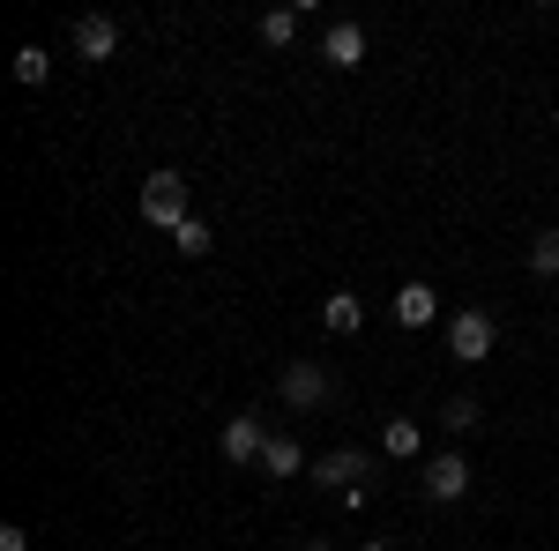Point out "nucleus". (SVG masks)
Masks as SVG:
<instances>
[{
	"label": "nucleus",
	"instance_id": "1",
	"mask_svg": "<svg viewBox=\"0 0 559 551\" xmlns=\"http://www.w3.org/2000/svg\"><path fill=\"white\" fill-rule=\"evenodd\" d=\"M142 216L173 239L179 224L194 216V209H187V179H179V171H150V179H142Z\"/></svg>",
	"mask_w": 559,
	"mask_h": 551
},
{
	"label": "nucleus",
	"instance_id": "2",
	"mask_svg": "<svg viewBox=\"0 0 559 551\" xmlns=\"http://www.w3.org/2000/svg\"><path fill=\"white\" fill-rule=\"evenodd\" d=\"M492 336H500V328H492V313H477V306H463V313L448 321V350H455L463 366H485V358H492Z\"/></svg>",
	"mask_w": 559,
	"mask_h": 551
},
{
	"label": "nucleus",
	"instance_id": "3",
	"mask_svg": "<svg viewBox=\"0 0 559 551\" xmlns=\"http://www.w3.org/2000/svg\"><path fill=\"white\" fill-rule=\"evenodd\" d=\"M366 477H373V455L366 447H336V455L313 463V484H329V492H366Z\"/></svg>",
	"mask_w": 559,
	"mask_h": 551
},
{
	"label": "nucleus",
	"instance_id": "4",
	"mask_svg": "<svg viewBox=\"0 0 559 551\" xmlns=\"http://www.w3.org/2000/svg\"><path fill=\"white\" fill-rule=\"evenodd\" d=\"M329 395H336V387H329V373H321L313 358H292V366H284V403H292V410H321Z\"/></svg>",
	"mask_w": 559,
	"mask_h": 551
},
{
	"label": "nucleus",
	"instance_id": "5",
	"mask_svg": "<svg viewBox=\"0 0 559 551\" xmlns=\"http://www.w3.org/2000/svg\"><path fill=\"white\" fill-rule=\"evenodd\" d=\"M269 455V424L254 410H239V418H224V463H261Z\"/></svg>",
	"mask_w": 559,
	"mask_h": 551
},
{
	"label": "nucleus",
	"instance_id": "6",
	"mask_svg": "<svg viewBox=\"0 0 559 551\" xmlns=\"http://www.w3.org/2000/svg\"><path fill=\"white\" fill-rule=\"evenodd\" d=\"M388 313H395V328H432L440 321V291L432 284H403V291L388 298Z\"/></svg>",
	"mask_w": 559,
	"mask_h": 551
},
{
	"label": "nucleus",
	"instance_id": "7",
	"mask_svg": "<svg viewBox=\"0 0 559 551\" xmlns=\"http://www.w3.org/2000/svg\"><path fill=\"white\" fill-rule=\"evenodd\" d=\"M463 492H471V463H463V455H426V500L448 507V500H463Z\"/></svg>",
	"mask_w": 559,
	"mask_h": 551
},
{
	"label": "nucleus",
	"instance_id": "8",
	"mask_svg": "<svg viewBox=\"0 0 559 551\" xmlns=\"http://www.w3.org/2000/svg\"><path fill=\"white\" fill-rule=\"evenodd\" d=\"M75 52H83V60H112V52H120V23H112V15H83V23H75Z\"/></svg>",
	"mask_w": 559,
	"mask_h": 551
},
{
	"label": "nucleus",
	"instance_id": "9",
	"mask_svg": "<svg viewBox=\"0 0 559 551\" xmlns=\"http://www.w3.org/2000/svg\"><path fill=\"white\" fill-rule=\"evenodd\" d=\"M321 60H329V68H366V31H358V23H336V31H329V38H321Z\"/></svg>",
	"mask_w": 559,
	"mask_h": 551
},
{
	"label": "nucleus",
	"instance_id": "10",
	"mask_svg": "<svg viewBox=\"0 0 559 551\" xmlns=\"http://www.w3.org/2000/svg\"><path fill=\"white\" fill-rule=\"evenodd\" d=\"M381 455H395V463H418V455H426V432H418L411 418H388V424H381Z\"/></svg>",
	"mask_w": 559,
	"mask_h": 551
},
{
	"label": "nucleus",
	"instance_id": "11",
	"mask_svg": "<svg viewBox=\"0 0 559 551\" xmlns=\"http://www.w3.org/2000/svg\"><path fill=\"white\" fill-rule=\"evenodd\" d=\"M321 328H329V336H358V328H366V306H358L350 291H336L329 306H321Z\"/></svg>",
	"mask_w": 559,
	"mask_h": 551
},
{
	"label": "nucleus",
	"instance_id": "12",
	"mask_svg": "<svg viewBox=\"0 0 559 551\" xmlns=\"http://www.w3.org/2000/svg\"><path fill=\"white\" fill-rule=\"evenodd\" d=\"M261 469H269V477H299V469H306V447H299V440H269Z\"/></svg>",
	"mask_w": 559,
	"mask_h": 551
},
{
	"label": "nucleus",
	"instance_id": "13",
	"mask_svg": "<svg viewBox=\"0 0 559 551\" xmlns=\"http://www.w3.org/2000/svg\"><path fill=\"white\" fill-rule=\"evenodd\" d=\"M530 276H559V224L530 239Z\"/></svg>",
	"mask_w": 559,
	"mask_h": 551
},
{
	"label": "nucleus",
	"instance_id": "14",
	"mask_svg": "<svg viewBox=\"0 0 559 551\" xmlns=\"http://www.w3.org/2000/svg\"><path fill=\"white\" fill-rule=\"evenodd\" d=\"M477 418H485V410H477V395H448V403H440V424H448V432H471Z\"/></svg>",
	"mask_w": 559,
	"mask_h": 551
},
{
	"label": "nucleus",
	"instance_id": "15",
	"mask_svg": "<svg viewBox=\"0 0 559 551\" xmlns=\"http://www.w3.org/2000/svg\"><path fill=\"white\" fill-rule=\"evenodd\" d=\"M261 38L292 45V38H299V8H269V15H261Z\"/></svg>",
	"mask_w": 559,
	"mask_h": 551
},
{
	"label": "nucleus",
	"instance_id": "16",
	"mask_svg": "<svg viewBox=\"0 0 559 551\" xmlns=\"http://www.w3.org/2000/svg\"><path fill=\"white\" fill-rule=\"evenodd\" d=\"M173 247H179V254H210V247H216V231L202 224V216H187V224L173 231Z\"/></svg>",
	"mask_w": 559,
	"mask_h": 551
},
{
	"label": "nucleus",
	"instance_id": "17",
	"mask_svg": "<svg viewBox=\"0 0 559 551\" xmlns=\"http://www.w3.org/2000/svg\"><path fill=\"white\" fill-rule=\"evenodd\" d=\"M45 75H52V60H45V45H23V52H15V83H31V89H38Z\"/></svg>",
	"mask_w": 559,
	"mask_h": 551
},
{
	"label": "nucleus",
	"instance_id": "18",
	"mask_svg": "<svg viewBox=\"0 0 559 551\" xmlns=\"http://www.w3.org/2000/svg\"><path fill=\"white\" fill-rule=\"evenodd\" d=\"M0 551H31V529H15V522H8V529H0Z\"/></svg>",
	"mask_w": 559,
	"mask_h": 551
},
{
	"label": "nucleus",
	"instance_id": "19",
	"mask_svg": "<svg viewBox=\"0 0 559 551\" xmlns=\"http://www.w3.org/2000/svg\"><path fill=\"white\" fill-rule=\"evenodd\" d=\"M366 551H395V544H366Z\"/></svg>",
	"mask_w": 559,
	"mask_h": 551
},
{
	"label": "nucleus",
	"instance_id": "20",
	"mask_svg": "<svg viewBox=\"0 0 559 551\" xmlns=\"http://www.w3.org/2000/svg\"><path fill=\"white\" fill-rule=\"evenodd\" d=\"M299 551H329V544H299Z\"/></svg>",
	"mask_w": 559,
	"mask_h": 551
},
{
	"label": "nucleus",
	"instance_id": "21",
	"mask_svg": "<svg viewBox=\"0 0 559 551\" xmlns=\"http://www.w3.org/2000/svg\"><path fill=\"white\" fill-rule=\"evenodd\" d=\"M552 128H559V112H552Z\"/></svg>",
	"mask_w": 559,
	"mask_h": 551
}]
</instances>
